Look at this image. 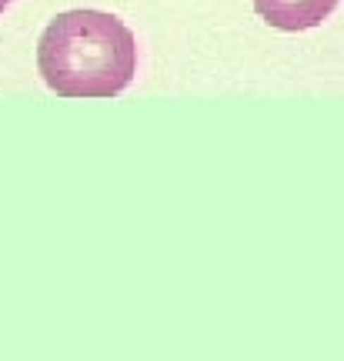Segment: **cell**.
Here are the masks:
<instances>
[{
	"mask_svg": "<svg viewBox=\"0 0 344 361\" xmlns=\"http://www.w3.org/2000/svg\"><path fill=\"white\" fill-rule=\"evenodd\" d=\"M37 71L61 97H114L134 80L137 40L104 11H64L37 40Z\"/></svg>",
	"mask_w": 344,
	"mask_h": 361,
	"instance_id": "6da1fadb",
	"label": "cell"
},
{
	"mask_svg": "<svg viewBox=\"0 0 344 361\" xmlns=\"http://www.w3.org/2000/svg\"><path fill=\"white\" fill-rule=\"evenodd\" d=\"M334 7H338V0H254L257 17L288 34L321 27L331 17Z\"/></svg>",
	"mask_w": 344,
	"mask_h": 361,
	"instance_id": "7a4b0ae2",
	"label": "cell"
},
{
	"mask_svg": "<svg viewBox=\"0 0 344 361\" xmlns=\"http://www.w3.org/2000/svg\"><path fill=\"white\" fill-rule=\"evenodd\" d=\"M7 7H11V0H0V13L7 11Z\"/></svg>",
	"mask_w": 344,
	"mask_h": 361,
	"instance_id": "3957f363",
	"label": "cell"
}]
</instances>
